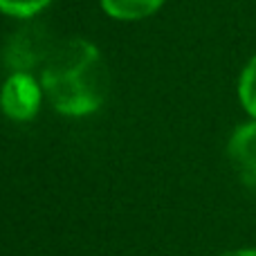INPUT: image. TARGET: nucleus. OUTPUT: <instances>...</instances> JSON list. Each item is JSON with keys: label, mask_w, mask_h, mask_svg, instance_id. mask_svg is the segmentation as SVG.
<instances>
[{"label": "nucleus", "mask_w": 256, "mask_h": 256, "mask_svg": "<svg viewBox=\"0 0 256 256\" xmlns=\"http://www.w3.org/2000/svg\"><path fill=\"white\" fill-rule=\"evenodd\" d=\"M43 90L61 115L81 117L94 112L106 94L97 48L79 38L63 45L43 72Z\"/></svg>", "instance_id": "nucleus-1"}, {"label": "nucleus", "mask_w": 256, "mask_h": 256, "mask_svg": "<svg viewBox=\"0 0 256 256\" xmlns=\"http://www.w3.org/2000/svg\"><path fill=\"white\" fill-rule=\"evenodd\" d=\"M40 97H43V90L38 81L27 72H16L4 81L0 90V108L9 120L27 122L38 112Z\"/></svg>", "instance_id": "nucleus-2"}, {"label": "nucleus", "mask_w": 256, "mask_h": 256, "mask_svg": "<svg viewBox=\"0 0 256 256\" xmlns=\"http://www.w3.org/2000/svg\"><path fill=\"white\" fill-rule=\"evenodd\" d=\"M227 150L238 176L250 186H256V122L236 128Z\"/></svg>", "instance_id": "nucleus-3"}, {"label": "nucleus", "mask_w": 256, "mask_h": 256, "mask_svg": "<svg viewBox=\"0 0 256 256\" xmlns=\"http://www.w3.org/2000/svg\"><path fill=\"white\" fill-rule=\"evenodd\" d=\"M164 0H102V7L108 16L120 20H142L155 14Z\"/></svg>", "instance_id": "nucleus-4"}, {"label": "nucleus", "mask_w": 256, "mask_h": 256, "mask_svg": "<svg viewBox=\"0 0 256 256\" xmlns=\"http://www.w3.org/2000/svg\"><path fill=\"white\" fill-rule=\"evenodd\" d=\"M238 97L243 108L256 120V56L245 66L238 81Z\"/></svg>", "instance_id": "nucleus-5"}, {"label": "nucleus", "mask_w": 256, "mask_h": 256, "mask_svg": "<svg viewBox=\"0 0 256 256\" xmlns=\"http://www.w3.org/2000/svg\"><path fill=\"white\" fill-rule=\"evenodd\" d=\"M52 0H0V12L18 18H30L43 12Z\"/></svg>", "instance_id": "nucleus-6"}, {"label": "nucleus", "mask_w": 256, "mask_h": 256, "mask_svg": "<svg viewBox=\"0 0 256 256\" xmlns=\"http://www.w3.org/2000/svg\"><path fill=\"white\" fill-rule=\"evenodd\" d=\"M220 256H256V250H232V252H225Z\"/></svg>", "instance_id": "nucleus-7"}]
</instances>
